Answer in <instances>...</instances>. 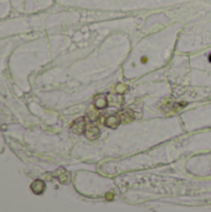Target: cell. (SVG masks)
Segmentation results:
<instances>
[{"instance_id":"6da1fadb","label":"cell","mask_w":211,"mask_h":212,"mask_svg":"<svg viewBox=\"0 0 211 212\" xmlns=\"http://www.w3.org/2000/svg\"><path fill=\"white\" fill-rule=\"evenodd\" d=\"M87 128V123H86V118H78L71 124V130L76 134H82L86 132Z\"/></svg>"},{"instance_id":"7a4b0ae2","label":"cell","mask_w":211,"mask_h":212,"mask_svg":"<svg viewBox=\"0 0 211 212\" xmlns=\"http://www.w3.org/2000/svg\"><path fill=\"white\" fill-rule=\"evenodd\" d=\"M86 137H87L90 140H96L99 138L101 135V129L97 125H90L86 128Z\"/></svg>"},{"instance_id":"3957f363","label":"cell","mask_w":211,"mask_h":212,"mask_svg":"<svg viewBox=\"0 0 211 212\" xmlns=\"http://www.w3.org/2000/svg\"><path fill=\"white\" fill-rule=\"evenodd\" d=\"M31 190H32V192L36 195L42 194L45 191V182L42 180H35L31 184Z\"/></svg>"},{"instance_id":"277c9868","label":"cell","mask_w":211,"mask_h":212,"mask_svg":"<svg viewBox=\"0 0 211 212\" xmlns=\"http://www.w3.org/2000/svg\"><path fill=\"white\" fill-rule=\"evenodd\" d=\"M119 124H121V118H119V116H111V117L106 118V125L109 127V128H112V129L118 128V125H119Z\"/></svg>"},{"instance_id":"5b68a950","label":"cell","mask_w":211,"mask_h":212,"mask_svg":"<svg viewBox=\"0 0 211 212\" xmlns=\"http://www.w3.org/2000/svg\"><path fill=\"white\" fill-rule=\"evenodd\" d=\"M119 118H121L122 122L128 123V122H132L133 119H134V114H133L132 111L126 109V111H122V112L119 113Z\"/></svg>"},{"instance_id":"8992f818","label":"cell","mask_w":211,"mask_h":212,"mask_svg":"<svg viewBox=\"0 0 211 212\" xmlns=\"http://www.w3.org/2000/svg\"><path fill=\"white\" fill-rule=\"evenodd\" d=\"M94 106L98 108V109H101V108H104V107L107 106V98H106V96H104V94L97 96L96 98H94Z\"/></svg>"},{"instance_id":"52a82bcc","label":"cell","mask_w":211,"mask_h":212,"mask_svg":"<svg viewBox=\"0 0 211 212\" xmlns=\"http://www.w3.org/2000/svg\"><path fill=\"white\" fill-rule=\"evenodd\" d=\"M57 176H58V180H60L61 182H63V184L68 182V174L63 169H60V170H58Z\"/></svg>"},{"instance_id":"ba28073f","label":"cell","mask_w":211,"mask_h":212,"mask_svg":"<svg viewBox=\"0 0 211 212\" xmlns=\"http://www.w3.org/2000/svg\"><path fill=\"white\" fill-rule=\"evenodd\" d=\"M88 117H90V119H91V122H94L96 119L99 117V113L96 112V111H91V112H88Z\"/></svg>"},{"instance_id":"9c48e42d","label":"cell","mask_w":211,"mask_h":212,"mask_svg":"<svg viewBox=\"0 0 211 212\" xmlns=\"http://www.w3.org/2000/svg\"><path fill=\"white\" fill-rule=\"evenodd\" d=\"M127 88H128V87H127L126 84H117L116 91L118 92V93H123L124 91H127Z\"/></svg>"},{"instance_id":"30bf717a","label":"cell","mask_w":211,"mask_h":212,"mask_svg":"<svg viewBox=\"0 0 211 212\" xmlns=\"http://www.w3.org/2000/svg\"><path fill=\"white\" fill-rule=\"evenodd\" d=\"M106 197H107V200H112V199H113V194H109V192H108V194L106 195Z\"/></svg>"},{"instance_id":"8fae6325","label":"cell","mask_w":211,"mask_h":212,"mask_svg":"<svg viewBox=\"0 0 211 212\" xmlns=\"http://www.w3.org/2000/svg\"><path fill=\"white\" fill-rule=\"evenodd\" d=\"M209 61H210V62H211V55H210V56H209Z\"/></svg>"}]
</instances>
